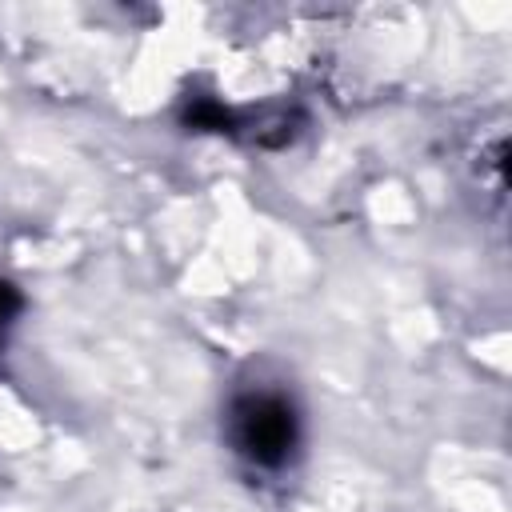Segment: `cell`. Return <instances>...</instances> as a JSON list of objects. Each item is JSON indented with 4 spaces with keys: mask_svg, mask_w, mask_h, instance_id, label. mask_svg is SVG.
<instances>
[{
    "mask_svg": "<svg viewBox=\"0 0 512 512\" xmlns=\"http://www.w3.org/2000/svg\"><path fill=\"white\" fill-rule=\"evenodd\" d=\"M16 312H20V292H16L8 280H0V344H4V336H8V328H12V320H16Z\"/></svg>",
    "mask_w": 512,
    "mask_h": 512,
    "instance_id": "obj_2",
    "label": "cell"
},
{
    "mask_svg": "<svg viewBox=\"0 0 512 512\" xmlns=\"http://www.w3.org/2000/svg\"><path fill=\"white\" fill-rule=\"evenodd\" d=\"M228 440L256 468H284L300 444V416L284 392L248 388L228 408Z\"/></svg>",
    "mask_w": 512,
    "mask_h": 512,
    "instance_id": "obj_1",
    "label": "cell"
}]
</instances>
